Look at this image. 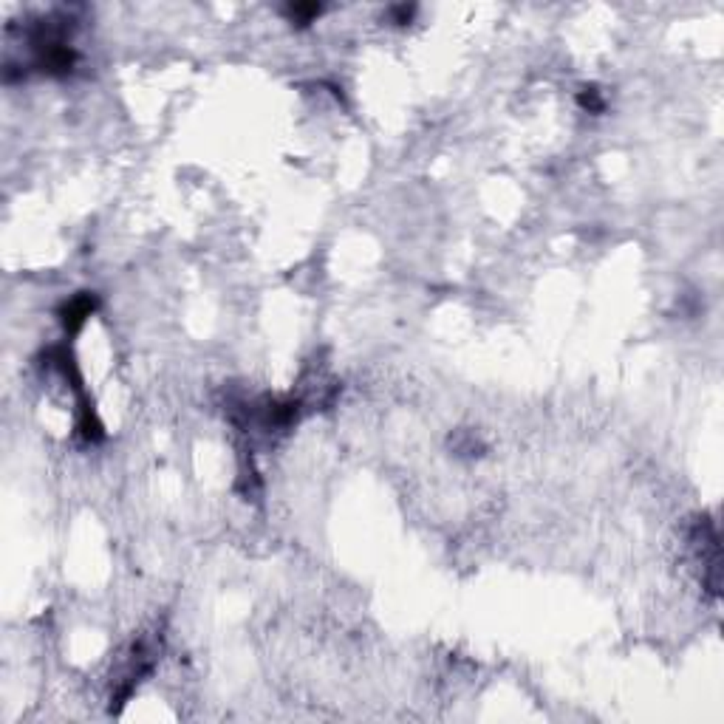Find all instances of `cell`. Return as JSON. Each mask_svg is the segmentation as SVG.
<instances>
[{"label": "cell", "instance_id": "cell-1", "mask_svg": "<svg viewBox=\"0 0 724 724\" xmlns=\"http://www.w3.org/2000/svg\"><path fill=\"white\" fill-rule=\"evenodd\" d=\"M94 311H96V297H94V294H77V297H71V300L63 306L60 317H63V325H65L68 331H80L82 323H85Z\"/></svg>", "mask_w": 724, "mask_h": 724}, {"label": "cell", "instance_id": "cell-2", "mask_svg": "<svg viewBox=\"0 0 724 724\" xmlns=\"http://www.w3.org/2000/svg\"><path fill=\"white\" fill-rule=\"evenodd\" d=\"M320 12H323L320 4H292V6H286V18L297 26H308L311 20L320 18Z\"/></svg>", "mask_w": 724, "mask_h": 724}, {"label": "cell", "instance_id": "cell-3", "mask_svg": "<svg viewBox=\"0 0 724 724\" xmlns=\"http://www.w3.org/2000/svg\"><path fill=\"white\" fill-rule=\"evenodd\" d=\"M578 102H580V108L589 111V113H603V111H606V96H603V91H597L594 85H586V88L580 91Z\"/></svg>", "mask_w": 724, "mask_h": 724}, {"label": "cell", "instance_id": "cell-4", "mask_svg": "<svg viewBox=\"0 0 724 724\" xmlns=\"http://www.w3.org/2000/svg\"><path fill=\"white\" fill-rule=\"evenodd\" d=\"M416 15V6H408V4H402V6H391L388 9V18L394 20V23H411V18Z\"/></svg>", "mask_w": 724, "mask_h": 724}]
</instances>
